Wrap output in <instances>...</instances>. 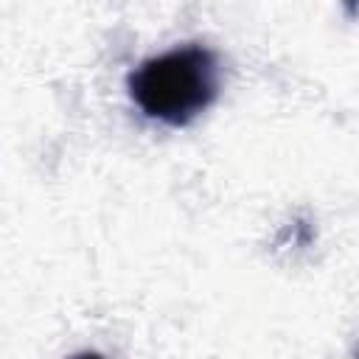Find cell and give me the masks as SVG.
<instances>
[{
  "instance_id": "obj_2",
  "label": "cell",
  "mask_w": 359,
  "mask_h": 359,
  "mask_svg": "<svg viewBox=\"0 0 359 359\" xmlns=\"http://www.w3.org/2000/svg\"><path fill=\"white\" fill-rule=\"evenodd\" d=\"M70 359H104V356L95 353V351H84V353H76V356H70Z\"/></svg>"
},
{
  "instance_id": "obj_1",
  "label": "cell",
  "mask_w": 359,
  "mask_h": 359,
  "mask_svg": "<svg viewBox=\"0 0 359 359\" xmlns=\"http://www.w3.org/2000/svg\"><path fill=\"white\" fill-rule=\"evenodd\" d=\"M219 84V59L199 42L149 56L126 76V90L140 112L165 126L196 121L216 101Z\"/></svg>"
}]
</instances>
